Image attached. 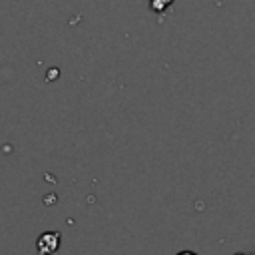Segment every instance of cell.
<instances>
[{"instance_id":"cell-1","label":"cell","mask_w":255,"mask_h":255,"mask_svg":"<svg viewBox=\"0 0 255 255\" xmlns=\"http://www.w3.org/2000/svg\"><path fill=\"white\" fill-rule=\"evenodd\" d=\"M60 231H46L38 237L36 241V249L40 255H54L58 249H60Z\"/></svg>"},{"instance_id":"cell-2","label":"cell","mask_w":255,"mask_h":255,"mask_svg":"<svg viewBox=\"0 0 255 255\" xmlns=\"http://www.w3.org/2000/svg\"><path fill=\"white\" fill-rule=\"evenodd\" d=\"M177 255H197V253H193V251H179Z\"/></svg>"}]
</instances>
